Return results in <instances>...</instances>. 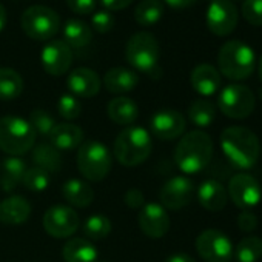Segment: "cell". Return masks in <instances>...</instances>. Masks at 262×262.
<instances>
[{"label": "cell", "instance_id": "6da1fadb", "mask_svg": "<svg viewBox=\"0 0 262 262\" xmlns=\"http://www.w3.org/2000/svg\"><path fill=\"white\" fill-rule=\"evenodd\" d=\"M221 148L236 168L250 170L260 156V142L251 129L245 126H228L221 133Z\"/></svg>", "mask_w": 262, "mask_h": 262}, {"label": "cell", "instance_id": "7a4b0ae2", "mask_svg": "<svg viewBox=\"0 0 262 262\" xmlns=\"http://www.w3.org/2000/svg\"><path fill=\"white\" fill-rule=\"evenodd\" d=\"M213 158V141L205 131H190L176 145L174 162L185 174H196L202 171Z\"/></svg>", "mask_w": 262, "mask_h": 262}, {"label": "cell", "instance_id": "3957f363", "mask_svg": "<svg viewBox=\"0 0 262 262\" xmlns=\"http://www.w3.org/2000/svg\"><path fill=\"white\" fill-rule=\"evenodd\" d=\"M151 138L142 126L129 125L117 135L113 147L116 161L125 167H138L151 155Z\"/></svg>", "mask_w": 262, "mask_h": 262}, {"label": "cell", "instance_id": "277c9868", "mask_svg": "<svg viewBox=\"0 0 262 262\" xmlns=\"http://www.w3.org/2000/svg\"><path fill=\"white\" fill-rule=\"evenodd\" d=\"M219 73L230 80H244L250 77L256 67L254 50L242 40L225 42L217 54Z\"/></svg>", "mask_w": 262, "mask_h": 262}, {"label": "cell", "instance_id": "5b68a950", "mask_svg": "<svg viewBox=\"0 0 262 262\" xmlns=\"http://www.w3.org/2000/svg\"><path fill=\"white\" fill-rule=\"evenodd\" d=\"M36 131L31 123L19 116L0 117V150L10 156L27 155L36 145Z\"/></svg>", "mask_w": 262, "mask_h": 262}, {"label": "cell", "instance_id": "8992f818", "mask_svg": "<svg viewBox=\"0 0 262 262\" xmlns=\"http://www.w3.org/2000/svg\"><path fill=\"white\" fill-rule=\"evenodd\" d=\"M113 165V158L110 150L99 141L83 142L77 150V168L80 174L91 181L100 182L103 181Z\"/></svg>", "mask_w": 262, "mask_h": 262}, {"label": "cell", "instance_id": "52a82bcc", "mask_svg": "<svg viewBox=\"0 0 262 262\" xmlns=\"http://www.w3.org/2000/svg\"><path fill=\"white\" fill-rule=\"evenodd\" d=\"M125 57L131 67L141 73L151 74L155 70H159L161 48L156 37L145 31L133 34L125 47Z\"/></svg>", "mask_w": 262, "mask_h": 262}, {"label": "cell", "instance_id": "ba28073f", "mask_svg": "<svg viewBox=\"0 0 262 262\" xmlns=\"http://www.w3.org/2000/svg\"><path fill=\"white\" fill-rule=\"evenodd\" d=\"M20 25L30 39L43 42L51 40L59 33L60 17L54 10L45 5H33L24 11Z\"/></svg>", "mask_w": 262, "mask_h": 262}, {"label": "cell", "instance_id": "9c48e42d", "mask_svg": "<svg viewBox=\"0 0 262 262\" xmlns=\"http://www.w3.org/2000/svg\"><path fill=\"white\" fill-rule=\"evenodd\" d=\"M217 106L230 119H247L256 108L254 93L241 83H231L222 88L217 96Z\"/></svg>", "mask_w": 262, "mask_h": 262}, {"label": "cell", "instance_id": "30bf717a", "mask_svg": "<svg viewBox=\"0 0 262 262\" xmlns=\"http://www.w3.org/2000/svg\"><path fill=\"white\" fill-rule=\"evenodd\" d=\"M196 251L205 262H230L234 247L225 233L208 228L196 237Z\"/></svg>", "mask_w": 262, "mask_h": 262}, {"label": "cell", "instance_id": "8fae6325", "mask_svg": "<svg viewBox=\"0 0 262 262\" xmlns=\"http://www.w3.org/2000/svg\"><path fill=\"white\" fill-rule=\"evenodd\" d=\"M227 193L231 202L241 211H251L262 199V188L259 181L248 173L234 174L228 182Z\"/></svg>", "mask_w": 262, "mask_h": 262}, {"label": "cell", "instance_id": "7c38bea8", "mask_svg": "<svg viewBox=\"0 0 262 262\" xmlns=\"http://www.w3.org/2000/svg\"><path fill=\"white\" fill-rule=\"evenodd\" d=\"M208 30L219 37H225L234 31L239 20V11L231 0H213L205 14Z\"/></svg>", "mask_w": 262, "mask_h": 262}, {"label": "cell", "instance_id": "4fadbf2b", "mask_svg": "<svg viewBox=\"0 0 262 262\" xmlns=\"http://www.w3.org/2000/svg\"><path fill=\"white\" fill-rule=\"evenodd\" d=\"M79 216L71 207L54 205L43 214V228L50 236L56 239L73 236L79 228Z\"/></svg>", "mask_w": 262, "mask_h": 262}, {"label": "cell", "instance_id": "5bb4252c", "mask_svg": "<svg viewBox=\"0 0 262 262\" xmlns=\"http://www.w3.org/2000/svg\"><path fill=\"white\" fill-rule=\"evenodd\" d=\"M194 196V184L185 176H174L164 184L159 191L161 205L168 210H181L187 207Z\"/></svg>", "mask_w": 262, "mask_h": 262}, {"label": "cell", "instance_id": "9a60e30c", "mask_svg": "<svg viewBox=\"0 0 262 262\" xmlns=\"http://www.w3.org/2000/svg\"><path fill=\"white\" fill-rule=\"evenodd\" d=\"M185 117L176 110L156 111L150 120L151 135L162 141H173L182 136L185 131Z\"/></svg>", "mask_w": 262, "mask_h": 262}, {"label": "cell", "instance_id": "2e32d148", "mask_svg": "<svg viewBox=\"0 0 262 262\" xmlns=\"http://www.w3.org/2000/svg\"><path fill=\"white\" fill-rule=\"evenodd\" d=\"M138 224L145 236L161 239L170 230V216L161 204H145L139 210Z\"/></svg>", "mask_w": 262, "mask_h": 262}, {"label": "cell", "instance_id": "e0dca14e", "mask_svg": "<svg viewBox=\"0 0 262 262\" xmlns=\"http://www.w3.org/2000/svg\"><path fill=\"white\" fill-rule=\"evenodd\" d=\"M40 62L48 74L62 76L73 63V50L63 40H51L43 47Z\"/></svg>", "mask_w": 262, "mask_h": 262}, {"label": "cell", "instance_id": "ac0fdd59", "mask_svg": "<svg viewBox=\"0 0 262 262\" xmlns=\"http://www.w3.org/2000/svg\"><path fill=\"white\" fill-rule=\"evenodd\" d=\"M67 85L74 97L90 99L100 91V77L90 68H76L70 73Z\"/></svg>", "mask_w": 262, "mask_h": 262}, {"label": "cell", "instance_id": "d6986e66", "mask_svg": "<svg viewBox=\"0 0 262 262\" xmlns=\"http://www.w3.org/2000/svg\"><path fill=\"white\" fill-rule=\"evenodd\" d=\"M190 83L198 94L210 97L221 88V73L210 63H201L193 68L190 74Z\"/></svg>", "mask_w": 262, "mask_h": 262}, {"label": "cell", "instance_id": "ffe728a7", "mask_svg": "<svg viewBox=\"0 0 262 262\" xmlns=\"http://www.w3.org/2000/svg\"><path fill=\"white\" fill-rule=\"evenodd\" d=\"M48 138L57 151H73L82 145L83 131L74 123H56Z\"/></svg>", "mask_w": 262, "mask_h": 262}, {"label": "cell", "instance_id": "44dd1931", "mask_svg": "<svg viewBox=\"0 0 262 262\" xmlns=\"http://www.w3.org/2000/svg\"><path fill=\"white\" fill-rule=\"evenodd\" d=\"M198 199L199 204L208 211H221L225 208L228 201L227 188L216 179H207L198 188Z\"/></svg>", "mask_w": 262, "mask_h": 262}, {"label": "cell", "instance_id": "7402d4cb", "mask_svg": "<svg viewBox=\"0 0 262 262\" xmlns=\"http://www.w3.org/2000/svg\"><path fill=\"white\" fill-rule=\"evenodd\" d=\"M139 83V76L133 71L123 67L111 68L103 76L105 88L113 94H125L133 91Z\"/></svg>", "mask_w": 262, "mask_h": 262}, {"label": "cell", "instance_id": "603a6c76", "mask_svg": "<svg viewBox=\"0 0 262 262\" xmlns=\"http://www.w3.org/2000/svg\"><path fill=\"white\" fill-rule=\"evenodd\" d=\"M31 205L22 196H10L0 202V224L20 225L28 221Z\"/></svg>", "mask_w": 262, "mask_h": 262}, {"label": "cell", "instance_id": "cb8c5ba5", "mask_svg": "<svg viewBox=\"0 0 262 262\" xmlns=\"http://www.w3.org/2000/svg\"><path fill=\"white\" fill-rule=\"evenodd\" d=\"M65 262H97L99 251L91 241L85 237H73L62 248Z\"/></svg>", "mask_w": 262, "mask_h": 262}, {"label": "cell", "instance_id": "d4e9b609", "mask_svg": "<svg viewBox=\"0 0 262 262\" xmlns=\"http://www.w3.org/2000/svg\"><path fill=\"white\" fill-rule=\"evenodd\" d=\"M106 113H108V117L117 123V125H131L135 123V120L138 119L139 116V108L136 105V102L129 97H123V96H119L113 100H110L108 106H106Z\"/></svg>", "mask_w": 262, "mask_h": 262}, {"label": "cell", "instance_id": "484cf974", "mask_svg": "<svg viewBox=\"0 0 262 262\" xmlns=\"http://www.w3.org/2000/svg\"><path fill=\"white\" fill-rule=\"evenodd\" d=\"M91 39H93L91 28L83 20L68 19L67 24L63 25V42L71 50L73 48L79 50V48L88 47L90 42H91Z\"/></svg>", "mask_w": 262, "mask_h": 262}, {"label": "cell", "instance_id": "4316f807", "mask_svg": "<svg viewBox=\"0 0 262 262\" xmlns=\"http://www.w3.org/2000/svg\"><path fill=\"white\" fill-rule=\"evenodd\" d=\"M2 176H0V185H2V190L10 193L14 188H17L19 184H22V178L25 174L27 164L24 159L17 158V156H11L8 159H5L2 162Z\"/></svg>", "mask_w": 262, "mask_h": 262}, {"label": "cell", "instance_id": "83f0119b", "mask_svg": "<svg viewBox=\"0 0 262 262\" xmlns=\"http://www.w3.org/2000/svg\"><path fill=\"white\" fill-rule=\"evenodd\" d=\"M62 194L65 201L77 208H85L88 207L93 199H94V191L91 187L79 179H70L63 184L62 187Z\"/></svg>", "mask_w": 262, "mask_h": 262}, {"label": "cell", "instance_id": "f1b7e54d", "mask_svg": "<svg viewBox=\"0 0 262 262\" xmlns=\"http://www.w3.org/2000/svg\"><path fill=\"white\" fill-rule=\"evenodd\" d=\"M24 91V79L13 68H0V100H14Z\"/></svg>", "mask_w": 262, "mask_h": 262}, {"label": "cell", "instance_id": "f546056e", "mask_svg": "<svg viewBox=\"0 0 262 262\" xmlns=\"http://www.w3.org/2000/svg\"><path fill=\"white\" fill-rule=\"evenodd\" d=\"M33 162L37 168L45 170L47 173H54L60 170L62 159L60 151H57L51 144H39L33 148Z\"/></svg>", "mask_w": 262, "mask_h": 262}, {"label": "cell", "instance_id": "4dcf8cb0", "mask_svg": "<svg viewBox=\"0 0 262 262\" xmlns=\"http://www.w3.org/2000/svg\"><path fill=\"white\" fill-rule=\"evenodd\" d=\"M188 119L199 128L210 126L216 119V106L207 99H196L188 106Z\"/></svg>", "mask_w": 262, "mask_h": 262}, {"label": "cell", "instance_id": "1f68e13d", "mask_svg": "<svg viewBox=\"0 0 262 262\" xmlns=\"http://www.w3.org/2000/svg\"><path fill=\"white\" fill-rule=\"evenodd\" d=\"M164 17V4L161 0H142L135 8V19L142 27L156 25Z\"/></svg>", "mask_w": 262, "mask_h": 262}, {"label": "cell", "instance_id": "d6a6232c", "mask_svg": "<svg viewBox=\"0 0 262 262\" xmlns=\"http://www.w3.org/2000/svg\"><path fill=\"white\" fill-rule=\"evenodd\" d=\"M237 262H257L262 257V239L257 236H247L241 239L234 248Z\"/></svg>", "mask_w": 262, "mask_h": 262}, {"label": "cell", "instance_id": "836d02e7", "mask_svg": "<svg viewBox=\"0 0 262 262\" xmlns=\"http://www.w3.org/2000/svg\"><path fill=\"white\" fill-rule=\"evenodd\" d=\"M111 233V221L103 214H93L83 224V234L88 241L105 239Z\"/></svg>", "mask_w": 262, "mask_h": 262}, {"label": "cell", "instance_id": "e575fe53", "mask_svg": "<svg viewBox=\"0 0 262 262\" xmlns=\"http://www.w3.org/2000/svg\"><path fill=\"white\" fill-rule=\"evenodd\" d=\"M51 182L50 173L42 168H28L22 178V185L30 191H45Z\"/></svg>", "mask_w": 262, "mask_h": 262}, {"label": "cell", "instance_id": "d590c367", "mask_svg": "<svg viewBox=\"0 0 262 262\" xmlns=\"http://www.w3.org/2000/svg\"><path fill=\"white\" fill-rule=\"evenodd\" d=\"M28 122L34 128L36 135H42V136H47V138L50 136L51 129L56 126L54 117L48 111H45V110H34V111H31Z\"/></svg>", "mask_w": 262, "mask_h": 262}, {"label": "cell", "instance_id": "8d00e7d4", "mask_svg": "<svg viewBox=\"0 0 262 262\" xmlns=\"http://www.w3.org/2000/svg\"><path fill=\"white\" fill-rule=\"evenodd\" d=\"M57 111L59 114L67 119V120H73V119H77L82 113V105L80 102L73 96V94H63L60 99H59V103H57Z\"/></svg>", "mask_w": 262, "mask_h": 262}, {"label": "cell", "instance_id": "74e56055", "mask_svg": "<svg viewBox=\"0 0 262 262\" xmlns=\"http://www.w3.org/2000/svg\"><path fill=\"white\" fill-rule=\"evenodd\" d=\"M242 17L253 27H262V0H244Z\"/></svg>", "mask_w": 262, "mask_h": 262}, {"label": "cell", "instance_id": "f35d334b", "mask_svg": "<svg viewBox=\"0 0 262 262\" xmlns=\"http://www.w3.org/2000/svg\"><path fill=\"white\" fill-rule=\"evenodd\" d=\"M91 24H93V28H94L97 33L106 34V33H110V31L113 30V27H114V17L111 16L110 11L102 10V11L94 13L93 19H91Z\"/></svg>", "mask_w": 262, "mask_h": 262}, {"label": "cell", "instance_id": "ab89813d", "mask_svg": "<svg viewBox=\"0 0 262 262\" xmlns=\"http://www.w3.org/2000/svg\"><path fill=\"white\" fill-rule=\"evenodd\" d=\"M68 8L80 16H86L91 14L96 7H97V0H67Z\"/></svg>", "mask_w": 262, "mask_h": 262}, {"label": "cell", "instance_id": "60d3db41", "mask_svg": "<svg viewBox=\"0 0 262 262\" xmlns=\"http://www.w3.org/2000/svg\"><path fill=\"white\" fill-rule=\"evenodd\" d=\"M237 227L245 233H251L257 227V216L253 211H241L237 216Z\"/></svg>", "mask_w": 262, "mask_h": 262}, {"label": "cell", "instance_id": "b9f144b4", "mask_svg": "<svg viewBox=\"0 0 262 262\" xmlns=\"http://www.w3.org/2000/svg\"><path fill=\"white\" fill-rule=\"evenodd\" d=\"M125 204L129 207V208H142L144 207V194L141 190L138 188H131L125 193V198H123Z\"/></svg>", "mask_w": 262, "mask_h": 262}, {"label": "cell", "instance_id": "7bdbcfd3", "mask_svg": "<svg viewBox=\"0 0 262 262\" xmlns=\"http://www.w3.org/2000/svg\"><path fill=\"white\" fill-rule=\"evenodd\" d=\"M133 0H100L105 11H122L131 5Z\"/></svg>", "mask_w": 262, "mask_h": 262}, {"label": "cell", "instance_id": "ee69618b", "mask_svg": "<svg viewBox=\"0 0 262 262\" xmlns=\"http://www.w3.org/2000/svg\"><path fill=\"white\" fill-rule=\"evenodd\" d=\"M165 5H168L171 10L181 11V10H187L191 5H194L198 0H164Z\"/></svg>", "mask_w": 262, "mask_h": 262}, {"label": "cell", "instance_id": "f6af8a7d", "mask_svg": "<svg viewBox=\"0 0 262 262\" xmlns=\"http://www.w3.org/2000/svg\"><path fill=\"white\" fill-rule=\"evenodd\" d=\"M165 262H196L191 256L188 254H184V253H176V254H171Z\"/></svg>", "mask_w": 262, "mask_h": 262}, {"label": "cell", "instance_id": "bcb514c9", "mask_svg": "<svg viewBox=\"0 0 262 262\" xmlns=\"http://www.w3.org/2000/svg\"><path fill=\"white\" fill-rule=\"evenodd\" d=\"M5 25H7V10L2 4H0V33L4 31Z\"/></svg>", "mask_w": 262, "mask_h": 262}, {"label": "cell", "instance_id": "7dc6e473", "mask_svg": "<svg viewBox=\"0 0 262 262\" xmlns=\"http://www.w3.org/2000/svg\"><path fill=\"white\" fill-rule=\"evenodd\" d=\"M257 74H259V79H260V82H262V56H260L259 63H257Z\"/></svg>", "mask_w": 262, "mask_h": 262}, {"label": "cell", "instance_id": "c3c4849f", "mask_svg": "<svg viewBox=\"0 0 262 262\" xmlns=\"http://www.w3.org/2000/svg\"><path fill=\"white\" fill-rule=\"evenodd\" d=\"M97 262H108V260H97Z\"/></svg>", "mask_w": 262, "mask_h": 262}, {"label": "cell", "instance_id": "681fc988", "mask_svg": "<svg viewBox=\"0 0 262 262\" xmlns=\"http://www.w3.org/2000/svg\"><path fill=\"white\" fill-rule=\"evenodd\" d=\"M208 2H210V4H211V2H213V0H208Z\"/></svg>", "mask_w": 262, "mask_h": 262}]
</instances>
